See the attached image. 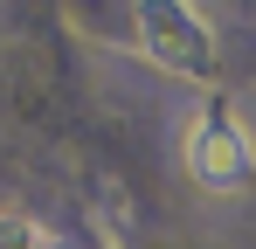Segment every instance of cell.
I'll return each mask as SVG.
<instances>
[{
    "label": "cell",
    "mask_w": 256,
    "mask_h": 249,
    "mask_svg": "<svg viewBox=\"0 0 256 249\" xmlns=\"http://www.w3.org/2000/svg\"><path fill=\"white\" fill-rule=\"evenodd\" d=\"M180 160L208 194H242L256 187V124L228 97H201L180 124Z\"/></svg>",
    "instance_id": "obj_1"
},
{
    "label": "cell",
    "mask_w": 256,
    "mask_h": 249,
    "mask_svg": "<svg viewBox=\"0 0 256 249\" xmlns=\"http://www.w3.org/2000/svg\"><path fill=\"white\" fill-rule=\"evenodd\" d=\"M132 28H138V48L160 62V70H173V76H201L214 62V28L208 14H194V7H138L132 14Z\"/></svg>",
    "instance_id": "obj_2"
},
{
    "label": "cell",
    "mask_w": 256,
    "mask_h": 249,
    "mask_svg": "<svg viewBox=\"0 0 256 249\" xmlns=\"http://www.w3.org/2000/svg\"><path fill=\"white\" fill-rule=\"evenodd\" d=\"M0 249H62L56 228L35 222V214H0Z\"/></svg>",
    "instance_id": "obj_3"
}]
</instances>
